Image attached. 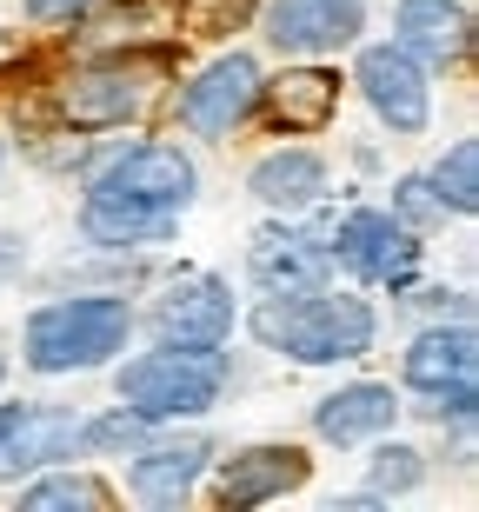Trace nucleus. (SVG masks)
Segmentation results:
<instances>
[{
	"label": "nucleus",
	"instance_id": "f257e3e1",
	"mask_svg": "<svg viewBox=\"0 0 479 512\" xmlns=\"http://www.w3.org/2000/svg\"><path fill=\"white\" fill-rule=\"evenodd\" d=\"M200 200V167L180 140H114L100 153L87 180H80V213L74 227L94 253H140V247H167L180 220Z\"/></svg>",
	"mask_w": 479,
	"mask_h": 512
},
{
	"label": "nucleus",
	"instance_id": "f03ea898",
	"mask_svg": "<svg viewBox=\"0 0 479 512\" xmlns=\"http://www.w3.org/2000/svg\"><path fill=\"white\" fill-rule=\"evenodd\" d=\"M247 333L293 366H353L380 346V306L360 286H307V293H260Z\"/></svg>",
	"mask_w": 479,
	"mask_h": 512
},
{
	"label": "nucleus",
	"instance_id": "7ed1b4c3",
	"mask_svg": "<svg viewBox=\"0 0 479 512\" xmlns=\"http://www.w3.org/2000/svg\"><path fill=\"white\" fill-rule=\"evenodd\" d=\"M140 306L120 286H87V293H54L20 320V366L40 380H74V373H107L134 346Z\"/></svg>",
	"mask_w": 479,
	"mask_h": 512
},
{
	"label": "nucleus",
	"instance_id": "20e7f679",
	"mask_svg": "<svg viewBox=\"0 0 479 512\" xmlns=\"http://www.w3.org/2000/svg\"><path fill=\"white\" fill-rule=\"evenodd\" d=\"M233 386V353L227 346H173L154 340L147 353H120L114 360V393L127 413L147 426H193L207 419Z\"/></svg>",
	"mask_w": 479,
	"mask_h": 512
},
{
	"label": "nucleus",
	"instance_id": "39448f33",
	"mask_svg": "<svg viewBox=\"0 0 479 512\" xmlns=\"http://www.w3.org/2000/svg\"><path fill=\"white\" fill-rule=\"evenodd\" d=\"M154 94H160V60L100 54V60H80L74 74L54 80V114L74 133H114V127L147 114Z\"/></svg>",
	"mask_w": 479,
	"mask_h": 512
},
{
	"label": "nucleus",
	"instance_id": "423d86ee",
	"mask_svg": "<svg viewBox=\"0 0 479 512\" xmlns=\"http://www.w3.org/2000/svg\"><path fill=\"white\" fill-rule=\"evenodd\" d=\"M326 260L333 273H346L353 286H386V293H406L420 280V233L400 227L386 207H346L333 227H326Z\"/></svg>",
	"mask_w": 479,
	"mask_h": 512
},
{
	"label": "nucleus",
	"instance_id": "0eeeda50",
	"mask_svg": "<svg viewBox=\"0 0 479 512\" xmlns=\"http://www.w3.org/2000/svg\"><path fill=\"white\" fill-rule=\"evenodd\" d=\"M140 326L154 340L173 346H227L233 326H240V300H233V280L213 273V266H180L147 293V313Z\"/></svg>",
	"mask_w": 479,
	"mask_h": 512
},
{
	"label": "nucleus",
	"instance_id": "6e6552de",
	"mask_svg": "<svg viewBox=\"0 0 479 512\" xmlns=\"http://www.w3.org/2000/svg\"><path fill=\"white\" fill-rule=\"evenodd\" d=\"M353 87L393 140H420L433 127V67H420L400 40H366L353 54Z\"/></svg>",
	"mask_w": 479,
	"mask_h": 512
},
{
	"label": "nucleus",
	"instance_id": "1a4fd4ad",
	"mask_svg": "<svg viewBox=\"0 0 479 512\" xmlns=\"http://www.w3.org/2000/svg\"><path fill=\"white\" fill-rule=\"evenodd\" d=\"M260 60L247 54V47H227V54H213L200 74L180 87V100H173V114H180V127L193 133V140H227V133H240L253 120V107H260Z\"/></svg>",
	"mask_w": 479,
	"mask_h": 512
},
{
	"label": "nucleus",
	"instance_id": "9d476101",
	"mask_svg": "<svg viewBox=\"0 0 479 512\" xmlns=\"http://www.w3.org/2000/svg\"><path fill=\"white\" fill-rule=\"evenodd\" d=\"M366 0H260V40L287 60H326L360 47Z\"/></svg>",
	"mask_w": 479,
	"mask_h": 512
},
{
	"label": "nucleus",
	"instance_id": "9b49d317",
	"mask_svg": "<svg viewBox=\"0 0 479 512\" xmlns=\"http://www.w3.org/2000/svg\"><path fill=\"white\" fill-rule=\"evenodd\" d=\"M247 280L253 293H307L333 280L326 260V227H307V213H273L247 240Z\"/></svg>",
	"mask_w": 479,
	"mask_h": 512
},
{
	"label": "nucleus",
	"instance_id": "f8f14e48",
	"mask_svg": "<svg viewBox=\"0 0 479 512\" xmlns=\"http://www.w3.org/2000/svg\"><path fill=\"white\" fill-rule=\"evenodd\" d=\"M80 459V413L47 406V399H14L0 406V486H20L27 473Z\"/></svg>",
	"mask_w": 479,
	"mask_h": 512
},
{
	"label": "nucleus",
	"instance_id": "ddd939ff",
	"mask_svg": "<svg viewBox=\"0 0 479 512\" xmlns=\"http://www.w3.org/2000/svg\"><path fill=\"white\" fill-rule=\"evenodd\" d=\"M207 466H213L207 433H167V426H154V433L127 453V499H140V506H154V512L187 506V499L200 493Z\"/></svg>",
	"mask_w": 479,
	"mask_h": 512
},
{
	"label": "nucleus",
	"instance_id": "4468645a",
	"mask_svg": "<svg viewBox=\"0 0 479 512\" xmlns=\"http://www.w3.org/2000/svg\"><path fill=\"white\" fill-rule=\"evenodd\" d=\"M313 479V453L307 446H293V439H253L240 453L220 459V473H213V499L227 512L240 506H273V499L300 493Z\"/></svg>",
	"mask_w": 479,
	"mask_h": 512
},
{
	"label": "nucleus",
	"instance_id": "2eb2a0df",
	"mask_svg": "<svg viewBox=\"0 0 479 512\" xmlns=\"http://www.w3.org/2000/svg\"><path fill=\"white\" fill-rule=\"evenodd\" d=\"M253 114H267V127L287 133V140L326 133L340 120V74L320 67V60H300V67H287L280 80H260V107H253Z\"/></svg>",
	"mask_w": 479,
	"mask_h": 512
},
{
	"label": "nucleus",
	"instance_id": "dca6fc26",
	"mask_svg": "<svg viewBox=\"0 0 479 512\" xmlns=\"http://www.w3.org/2000/svg\"><path fill=\"white\" fill-rule=\"evenodd\" d=\"M247 193H253L267 213H320L326 193H333V167H326L320 147H300V140H287V147L260 153V160L247 167Z\"/></svg>",
	"mask_w": 479,
	"mask_h": 512
},
{
	"label": "nucleus",
	"instance_id": "f3484780",
	"mask_svg": "<svg viewBox=\"0 0 479 512\" xmlns=\"http://www.w3.org/2000/svg\"><path fill=\"white\" fill-rule=\"evenodd\" d=\"M400 393L386 380H346V386H333V393H320L313 399V439H326V446H366V439H380V433H393L400 426Z\"/></svg>",
	"mask_w": 479,
	"mask_h": 512
},
{
	"label": "nucleus",
	"instance_id": "a211bd4d",
	"mask_svg": "<svg viewBox=\"0 0 479 512\" xmlns=\"http://www.w3.org/2000/svg\"><path fill=\"white\" fill-rule=\"evenodd\" d=\"M393 40L420 67L446 74L473 47V14H466V0H393Z\"/></svg>",
	"mask_w": 479,
	"mask_h": 512
},
{
	"label": "nucleus",
	"instance_id": "6ab92c4d",
	"mask_svg": "<svg viewBox=\"0 0 479 512\" xmlns=\"http://www.w3.org/2000/svg\"><path fill=\"white\" fill-rule=\"evenodd\" d=\"M479 373V340L473 320H433L420 326L400 353V386L406 393H440V386H460Z\"/></svg>",
	"mask_w": 479,
	"mask_h": 512
},
{
	"label": "nucleus",
	"instance_id": "aec40b11",
	"mask_svg": "<svg viewBox=\"0 0 479 512\" xmlns=\"http://www.w3.org/2000/svg\"><path fill=\"white\" fill-rule=\"evenodd\" d=\"M20 512H100V506H114V486L100 473H87V466H47V473H27L14 486Z\"/></svg>",
	"mask_w": 479,
	"mask_h": 512
},
{
	"label": "nucleus",
	"instance_id": "412c9836",
	"mask_svg": "<svg viewBox=\"0 0 479 512\" xmlns=\"http://www.w3.org/2000/svg\"><path fill=\"white\" fill-rule=\"evenodd\" d=\"M426 453L413 446V439H366V493L380 499V506H393V499H413L426 486Z\"/></svg>",
	"mask_w": 479,
	"mask_h": 512
},
{
	"label": "nucleus",
	"instance_id": "4be33fe9",
	"mask_svg": "<svg viewBox=\"0 0 479 512\" xmlns=\"http://www.w3.org/2000/svg\"><path fill=\"white\" fill-rule=\"evenodd\" d=\"M426 187H433L440 213L473 220V213H479V140H473V133H466V140H453V147L426 167Z\"/></svg>",
	"mask_w": 479,
	"mask_h": 512
},
{
	"label": "nucleus",
	"instance_id": "5701e85b",
	"mask_svg": "<svg viewBox=\"0 0 479 512\" xmlns=\"http://www.w3.org/2000/svg\"><path fill=\"white\" fill-rule=\"evenodd\" d=\"M147 433H154V426H147L140 413H127V406H107V413L80 419V453H87V459H127Z\"/></svg>",
	"mask_w": 479,
	"mask_h": 512
},
{
	"label": "nucleus",
	"instance_id": "b1692460",
	"mask_svg": "<svg viewBox=\"0 0 479 512\" xmlns=\"http://www.w3.org/2000/svg\"><path fill=\"white\" fill-rule=\"evenodd\" d=\"M393 220L400 227H413V233H426V227H440L446 213H440V200H433V187H426V173H400L393 180Z\"/></svg>",
	"mask_w": 479,
	"mask_h": 512
},
{
	"label": "nucleus",
	"instance_id": "393cba45",
	"mask_svg": "<svg viewBox=\"0 0 479 512\" xmlns=\"http://www.w3.org/2000/svg\"><path fill=\"white\" fill-rule=\"evenodd\" d=\"M426 406H413V413H426L433 426H473L479 419V386L460 380V386H440V393H420Z\"/></svg>",
	"mask_w": 479,
	"mask_h": 512
},
{
	"label": "nucleus",
	"instance_id": "a878e982",
	"mask_svg": "<svg viewBox=\"0 0 479 512\" xmlns=\"http://www.w3.org/2000/svg\"><path fill=\"white\" fill-rule=\"evenodd\" d=\"M94 7H107V0H20V14L34 27H67V20H87Z\"/></svg>",
	"mask_w": 479,
	"mask_h": 512
},
{
	"label": "nucleus",
	"instance_id": "bb28decb",
	"mask_svg": "<svg viewBox=\"0 0 479 512\" xmlns=\"http://www.w3.org/2000/svg\"><path fill=\"white\" fill-rule=\"evenodd\" d=\"M413 293V286H406ZM413 313H426V320H473V300L466 293H446V286H426V293H413Z\"/></svg>",
	"mask_w": 479,
	"mask_h": 512
},
{
	"label": "nucleus",
	"instance_id": "cd10ccee",
	"mask_svg": "<svg viewBox=\"0 0 479 512\" xmlns=\"http://www.w3.org/2000/svg\"><path fill=\"white\" fill-rule=\"evenodd\" d=\"M20 273H27V240L20 233H0V286L20 280Z\"/></svg>",
	"mask_w": 479,
	"mask_h": 512
},
{
	"label": "nucleus",
	"instance_id": "c85d7f7f",
	"mask_svg": "<svg viewBox=\"0 0 479 512\" xmlns=\"http://www.w3.org/2000/svg\"><path fill=\"white\" fill-rule=\"evenodd\" d=\"M0 386H7V353H0Z\"/></svg>",
	"mask_w": 479,
	"mask_h": 512
},
{
	"label": "nucleus",
	"instance_id": "c756f323",
	"mask_svg": "<svg viewBox=\"0 0 479 512\" xmlns=\"http://www.w3.org/2000/svg\"><path fill=\"white\" fill-rule=\"evenodd\" d=\"M0 173H7V140H0Z\"/></svg>",
	"mask_w": 479,
	"mask_h": 512
}]
</instances>
